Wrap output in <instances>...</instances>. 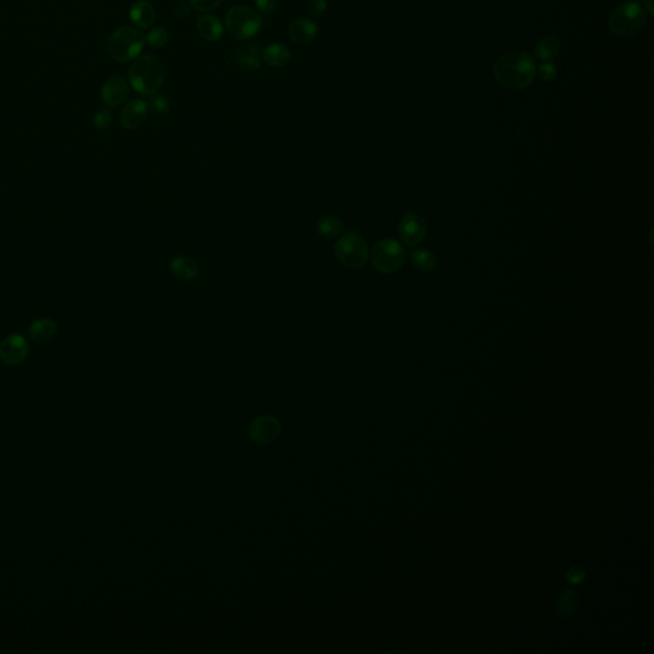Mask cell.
I'll use <instances>...</instances> for the list:
<instances>
[{
	"instance_id": "cell-1",
	"label": "cell",
	"mask_w": 654,
	"mask_h": 654,
	"mask_svg": "<svg viewBox=\"0 0 654 654\" xmlns=\"http://www.w3.org/2000/svg\"><path fill=\"white\" fill-rule=\"evenodd\" d=\"M494 75L503 87L523 90L532 84L536 75V64L525 53H507L496 62Z\"/></svg>"
},
{
	"instance_id": "cell-2",
	"label": "cell",
	"mask_w": 654,
	"mask_h": 654,
	"mask_svg": "<svg viewBox=\"0 0 654 654\" xmlns=\"http://www.w3.org/2000/svg\"><path fill=\"white\" fill-rule=\"evenodd\" d=\"M164 67L159 59L151 54L137 57L129 69V82L136 93L151 96L159 91L164 82Z\"/></svg>"
},
{
	"instance_id": "cell-3",
	"label": "cell",
	"mask_w": 654,
	"mask_h": 654,
	"mask_svg": "<svg viewBox=\"0 0 654 654\" xmlns=\"http://www.w3.org/2000/svg\"><path fill=\"white\" fill-rule=\"evenodd\" d=\"M146 44L144 35L135 27L123 26L115 30L108 41L109 55L114 60L126 63L137 58Z\"/></svg>"
},
{
	"instance_id": "cell-4",
	"label": "cell",
	"mask_w": 654,
	"mask_h": 654,
	"mask_svg": "<svg viewBox=\"0 0 654 654\" xmlns=\"http://www.w3.org/2000/svg\"><path fill=\"white\" fill-rule=\"evenodd\" d=\"M646 24L644 9L633 1L625 3L615 9L608 18V27L611 32L620 37L635 36L643 31Z\"/></svg>"
},
{
	"instance_id": "cell-5",
	"label": "cell",
	"mask_w": 654,
	"mask_h": 654,
	"mask_svg": "<svg viewBox=\"0 0 654 654\" xmlns=\"http://www.w3.org/2000/svg\"><path fill=\"white\" fill-rule=\"evenodd\" d=\"M337 261L348 269L363 268L369 260L368 244L355 232H348L339 236L335 244Z\"/></svg>"
},
{
	"instance_id": "cell-6",
	"label": "cell",
	"mask_w": 654,
	"mask_h": 654,
	"mask_svg": "<svg viewBox=\"0 0 654 654\" xmlns=\"http://www.w3.org/2000/svg\"><path fill=\"white\" fill-rule=\"evenodd\" d=\"M261 26L260 13L248 6H234L225 16L227 32L236 40H250L260 31Z\"/></svg>"
},
{
	"instance_id": "cell-7",
	"label": "cell",
	"mask_w": 654,
	"mask_h": 654,
	"mask_svg": "<svg viewBox=\"0 0 654 654\" xmlns=\"http://www.w3.org/2000/svg\"><path fill=\"white\" fill-rule=\"evenodd\" d=\"M405 251L395 239H382L372 250L371 262L380 274H393L403 266Z\"/></svg>"
},
{
	"instance_id": "cell-8",
	"label": "cell",
	"mask_w": 654,
	"mask_h": 654,
	"mask_svg": "<svg viewBox=\"0 0 654 654\" xmlns=\"http://www.w3.org/2000/svg\"><path fill=\"white\" fill-rule=\"evenodd\" d=\"M426 221L417 214L405 215L399 224L400 239L408 247H415L422 243L426 235Z\"/></svg>"
},
{
	"instance_id": "cell-9",
	"label": "cell",
	"mask_w": 654,
	"mask_h": 654,
	"mask_svg": "<svg viewBox=\"0 0 654 654\" xmlns=\"http://www.w3.org/2000/svg\"><path fill=\"white\" fill-rule=\"evenodd\" d=\"M28 343L22 335H9L0 344V358L7 366H17L25 361Z\"/></svg>"
},
{
	"instance_id": "cell-10",
	"label": "cell",
	"mask_w": 654,
	"mask_h": 654,
	"mask_svg": "<svg viewBox=\"0 0 654 654\" xmlns=\"http://www.w3.org/2000/svg\"><path fill=\"white\" fill-rule=\"evenodd\" d=\"M129 84L123 77H111L101 88V101L108 108H118L128 99Z\"/></svg>"
},
{
	"instance_id": "cell-11",
	"label": "cell",
	"mask_w": 654,
	"mask_h": 654,
	"mask_svg": "<svg viewBox=\"0 0 654 654\" xmlns=\"http://www.w3.org/2000/svg\"><path fill=\"white\" fill-rule=\"evenodd\" d=\"M147 102L143 100H132L127 104L120 113V123L126 129L133 131L142 126L147 115Z\"/></svg>"
},
{
	"instance_id": "cell-12",
	"label": "cell",
	"mask_w": 654,
	"mask_h": 654,
	"mask_svg": "<svg viewBox=\"0 0 654 654\" xmlns=\"http://www.w3.org/2000/svg\"><path fill=\"white\" fill-rule=\"evenodd\" d=\"M319 34V27L310 18H298L288 28L289 39L298 45L310 44Z\"/></svg>"
},
{
	"instance_id": "cell-13",
	"label": "cell",
	"mask_w": 654,
	"mask_h": 654,
	"mask_svg": "<svg viewBox=\"0 0 654 654\" xmlns=\"http://www.w3.org/2000/svg\"><path fill=\"white\" fill-rule=\"evenodd\" d=\"M261 46L257 42H247L235 51V62L239 67L256 71L261 66Z\"/></svg>"
},
{
	"instance_id": "cell-14",
	"label": "cell",
	"mask_w": 654,
	"mask_h": 654,
	"mask_svg": "<svg viewBox=\"0 0 654 654\" xmlns=\"http://www.w3.org/2000/svg\"><path fill=\"white\" fill-rule=\"evenodd\" d=\"M129 17L138 28L146 30L153 25L156 19V12L151 3H149L147 0H137L131 7Z\"/></svg>"
},
{
	"instance_id": "cell-15",
	"label": "cell",
	"mask_w": 654,
	"mask_h": 654,
	"mask_svg": "<svg viewBox=\"0 0 654 654\" xmlns=\"http://www.w3.org/2000/svg\"><path fill=\"white\" fill-rule=\"evenodd\" d=\"M261 58L270 67H284L290 62L292 53L284 44H270L261 51Z\"/></svg>"
},
{
	"instance_id": "cell-16",
	"label": "cell",
	"mask_w": 654,
	"mask_h": 654,
	"mask_svg": "<svg viewBox=\"0 0 654 654\" xmlns=\"http://www.w3.org/2000/svg\"><path fill=\"white\" fill-rule=\"evenodd\" d=\"M197 31L206 41H218L224 35V26L216 16L206 15L197 21Z\"/></svg>"
},
{
	"instance_id": "cell-17",
	"label": "cell",
	"mask_w": 654,
	"mask_h": 654,
	"mask_svg": "<svg viewBox=\"0 0 654 654\" xmlns=\"http://www.w3.org/2000/svg\"><path fill=\"white\" fill-rule=\"evenodd\" d=\"M279 435V424L274 418H260L253 423L251 436L254 441L266 444Z\"/></svg>"
},
{
	"instance_id": "cell-18",
	"label": "cell",
	"mask_w": 654,
	"mask_h": 654,
	"mask_svg": "<svg viewBox=\"0 0 654 654\" xmlns=\"http://www.w3.org/2000/svg\"><path fill=\"white\" fill-rule=\"evenodd\" d=\"M170 270L171 274L183 281H189L194 277H197L200 272V268L196 261L189 259V257H176L170 262Z\"/></svg>"
},
{
	"instance_id": "cell-19",
	"label": "cell",
	"mask_w": 654,
	"mask_h": 654,
	"mask_svg": "<svg viewBox=\"0 0 654 654\" xmlns=\"http://www.w3.org/2000/svg\"><path fill=\"white\" fill-rule=\"evenodd\" d=\"M578 610V592L571 590V589L562 590L560 598H559V602H557V615L561 619H569L571 616H574Z\"/></svg>"
},
{
	"instance_id": "cell-20",
	"label": "cell",
	"mask_w": 654,
	"mask_h": 654,
	"mask_svg": "<svg viewBox=\"0 0 654 654\" xmlns=\"http://www.w3.org/2000/svg\"><path fill=\"white\" fill-rule=\"evenodd\" d=\"M57 334V325L49 319H39L30 326V336L35 342L44 343L53 339Z\"/></svg>"
},
{
	"instance_id": "cell-21",
	"label": "cell",
	"mask_w": 654,
	"mask_h": 654,
	"mask_svg": "<svg viewBox=\"0 0 654 654\" xmlns=\"http://www.w3.org/2000/svg\"><path fill=\"white\" fill-rule=\"evenodd\" d=\"M317 232L326 239H334L344 232V223L336 216H325L317 223Z\"/></svg>"
},
{
	"instance_id": "cell-22",
	"label": "cell",
	"mask_w": 654,
	"mask_h": 654,
	"mask_svg": "<svg viewBox=\"0 0 654 654\" xmlns=\"http://www.w3.org/2000/svg\"><path fill=\"white\" fill-rule=\"evenodd\" d=\"M560 48H561L560 41L556 37L550 36V37H545L543 40L538 42L537 48H536V55H537L539 60L548 62L559 54Z\"/></svg>"
},
{
	"instance_id": "cell-23",
	"label": "cell",
	"mask_w": 654,
	"mask_h": 654,
	"mask_svg": "<svg viewBox=\"0 0 654 654\" xmlns=\"http://www.w3.org/2000/svg\"><path fill=\"white\" fill-rule=\"evenodd\" d=\"M411 259L413 265L422 271H428L436 266V257L428 250H415L411 252Z\"/></svg>"
},
{
	"instance_id": "cell-24",
	"label": "cell",
	"mask_w": 654,
	"mask_h": 654,
	"mask_svg": "<svg viewBox=\"0 0 654 654\" xmlns=\"http://www.w3.org/2000/svg\"><path fill=\"white\" fill-rule=\"evenodd\" d=\"M144 40L151 48H155V49L164 48L169 41L168 31L164 27H155V28H151L144 36Z\"/></svg>"
},
{
	"instance_id": "cell-25",
	"label": "cell",
	"mask_w": 654,
	"mask_h": 654,
	"mask_svg": "<svg viewBox=\"0 0 654 654\" xmlns=\"http://www.w3.org/2000/svg\"><path fill=\"white\" fill-rule=\"evenodd\" d=\"M150 99L147 101V106L149 109L151 110L153 114H158V115H165L169 111V101L165 96L162 95H151L149 96Z\"/></svg>"
},
{
	"instance_id": "cell-26",
	"label": "cell",
	"mask_w": 654,
	"mask_h": 654,
	"mask_svg": "<svg viewBox=\"0 0 654 654\" xmlns=\"http://www.w3.org/2000/svg\"><path fill=\"white\" fill-rule=\"evenodd\" d=\"M110 124H111V113H110L109 110H99V111L93 115V126L96 127L97 129L104 131V129H106Z\"/></svg>"
},
{
	"instance_id": "cell-27",
	"label": "cell",
	"mask_w": 654,
	"mask_h": 654,
	"mask_svg": "<svg viewBox=\"0 0 654 654\" xmlns=\"http://www.w3.org/2000/svg\"><path fill=\"white\" fill-rule=\"evenodd\" d=\"M189 3L192 6V8L196 9L197 12L206 13V12H210V10L218 8L221 0H189Z\"/></svg>"
},
{
	"instance_id": "cell-28",
	"label": "cell",
	"mask_w": 654,
	"mask_h": 654,
	"mask_svg": "<svg viewBox=\"0 0 654 654\" xmlns=\"http://www.w3.org/2000/svg\"><path fill=\"white\" fill-rule=\"evenodd\" d=\"M556 75H557L556 67L551 63H545V64H542L541 67L538 68V76L545 82L554 81Z\"/></svg>"
},
{
	"instance_id": "cell-29",
	"label": "cell",
	"mask_w": 654,
	"mask_h": 654,
	"mask_svg": "<svg viewBox=\"0 0 654 654\" xmlns=\"http://www.w3.org/2000/svg\"><path fill=\"white\" fill-rule=\"evenodd\" d=\"M307 9L312 16L321 17L327 9L326 0H308Z\"/></svg>"
},
{
	"instance_id": "cell-30",
	"label": "cell",
	"mask_w": 654,
	"mask_h": 654,
	"mask_svg": "<svg viewBox=\"0 0 654 654\" xmlns=\"http://www.w3.org/2000/svg\"><path fill=\"white\" fill-rule=\"evenodd\" d=\"M280 4V0H256V6L259 10L265 15L274 13Z\"/></svg>"
},
{
	"instance_id": "cell-31",
	"label": "cell",
	"mask_w": 654,
	"mask_h": 654,
	"mask_svg": "<svg viewBox=\"0 0 654 654\" xmlns=\"http://www.w3.org/2000/svg\"><path fill=\"white\" fill-rule=\"evenodd\" d=\"M586 578V570L580 566H574L571 568L570 570L568 571L566 574V579L568 581H570L572 584H579L581 583L583 580Z\"/></svg>"
},
{
	"instance_id": "cell-32",
	"label": "cell",
	"mask_w": 654,
	"mask_h": 654,
	"mask_svg": "<svg viewBox=\"0 0 654 654\" xmlns=\"http://www.w3.org/2000/svg\"><path fill=\"white\" fill-rule=\"evenodd\" d=\"M191 10H192L191 3L187 0H182L176 6V16L179 18H187L191 15Z\"/></svg>"
},
{
	"instance_id": "cell-33",
	"label": "cell",
	"mask_w": 654,
	"mask_h": 654,
	"mask_svg": "<svg viewBox=\"0 0 654 654\" xmlns=\"http://www.w3.org/2000/svg\"><path fill=\"white\" fill-rule=\"evenodd\" d=\"M630 1H633V3H637H637L643 4V6H644V8H646V10L651 13V16L653 15V0H630Z\"/></svg>"
}]
</instances>
